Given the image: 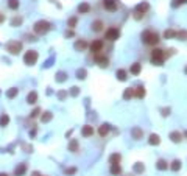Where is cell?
<instances>
[{"instance_id": "obj_1", "label": "cell", "mask_w": 187, "mask_h": 176, "mask_svg": "<svg viewBox=\"0 0 187 176\" xmlns=\"http://www.w3.org/2000/svg\"><path fill=\"white\" fill-rule=\"evenodd\" d=\"M142 40L146 45H156L159 42V34L154 31H143L142 33Z\"/></svg>"}, {"instance_id": "obj_2", "label": "cell", "mask_w": 187, "mask_h": 176, "mask_svg": "<svg viewBox=\"0 0 187 176\" xmlns=\"http://www.w3.org/2000/svg\"><path fill=\"white\" fill-rule=\"evenodd\" d=\"M50 22H47V20H37L36 23H34V26H33V30H34V33L36 34H45L48 30H50Z\"/></svg>"}, {"instance_id": "obj_3", "label": "cell", "mask_w": 187, "mask_h": 176, "mask_svg": "<svg viewBox=\"0 0 187 176\" xmlns=\"http://www.w3.org/2000/svg\"><path fill=\"white\" fill-rule=\"evenodd\" d=\"M151 62L156 64V65H162V62H164V50L154 48L153 53H151Z\"/></svg>"}, {"instance_id": "obj_4", "label": "cell", "mask_w": 187, "mask_h": 176, "mask_svg": "<svg viewBox=\"0 0 187 176\" xmlns=\"http://www.w3.org/2000/svg\"><path fill=\"white\" fill-rule=\"evenodd\" d=\"M36 61H37V51H34V50H28L25 53V56H23V62L26 64V65H34L36 64Z\"/></svg>"}, {"instance_id": "obj_5", "label": "cell", "mask_w": 187, "mask_h": 176, "mask_svg": "<svg viewBox=\"0 0 187 176\" xmlns=\"http://www.w3.org/2000/svg\"><path fill=\"white\" fill-rule=\"evenodd\" d=\"M6 50L11 53V55H17V53L22 50V44L19 42V40H12V42L6 44Z\"/></svg>"}, {"instance_id": "obj_6", "label": "cell", "mask_w": 187, "mask_h": 176, "mask_svg": "<svg viewBox=\"0 0 187 176\" xmlns=\"http://www.w3.org/2000/svg\"><path fill=\"white\" fill-rule=\"evenodd\" d=\"M118 28H115V26H111L109 30H106V33H104V39H108V40H115V39H118Z\"/></svg>"}, {"instance_id": "obj_7", "label": "cell", "mask_w": 187, "mask_h": 176, "mask_svg": "<svg viewBox=\"0 0 187 176\" xmlns=\"http://www.w3.org/2000/svg\"><path fill=\"white\" fill-rule=\"evenodd\" d=\"M103 2V6H104V9H108V11H111V12H114V11H117V2L115 0H101Z\"/></svg>"}, {"instance_id": "obj_8", "label": "cell", "mask_w": 187, "mask_h": 176, "mask_svg": "<svg viewBox=\"0 0 187 176\" xmlns=\"http://www.w3.org/2000/svg\"><path fill=\"white\" fill-rule=\"evenodd\" d=\"M101 50H103V40H94L90 44V51L94 55H98Z\"/></svg>"}, {"instance_id": "obj_9", "label": "cell", "mask_w": 187, "mask_h": 176, "mask_svg": "<svg viewBox=\"0 0 187 176\" xmlns=\"http://www.w3.org/2000/svg\"><path fill=\"white\" fill-rule=\"evenodd\" d=\"M81 134L84 137H90V136H94V126H90V125H84L83 126V129H81Z\"/></svg>"}, {"instance_id": "obj_10", "label": "cell", "mask_w": 187, "mask_h": 176, "mask_svg": "<svg viewBox=\"0 0 187 176\" xmlns=\"http://www.w3.org/2000/svg\"><path fill=\"white\" fill-rule=\"evenodd\" d=\"M95 61L101 65V67H108L109 65V59L106 56H100V55H95Z\"/></svg>"}, {"instance_id": "obj_11", "label": "cell", "mask_w": 187, "mask_h": 176, "mask_svg": "<svg viewBox=\"0 0 187 176\" xmlns=\"http://www.w3.org/2000/svg\"><path fill=\"white\" fill-rule=\"evenodd\" d=\"M148 8H150V5L146 3V2H143V3H139V5L136 6V12H139V14H143V12H146V11H148Z\"/></svg>"}, {"instance_id": "obj_12", "label": "cell", "mask_w": 187, "mask_h": 176, "mask_svg": "<svg viewBox=\"0 0 187 176\" xmlns=\"http://www.w3.org/2000/svg\"><path fill=\"white\" fill-rule=\"evenodd\" d=\"M98 134H100V136L101 137H106V136H108V134H109V125H101L100 128H98Z\"/></svg>"}, {"instance_id": "obj_13", "label": "cell", "mask_w": 187, "mask_h": 176, "mask_svg": "<svg viewBox=\"0 0 187 176\" xmlns=\"http://www.w3.org/2000/svg\"><path fill=\"white\" fill-rule=\"evenodd\" d=\"M89 11H90V5L89 3H81L78 6V12H81V14H87Z\"/></svg>"}, {"instance_id": "obj_14", "label": "cell", "mask_w": 187, "mask_h": 176, "mask_svg": "<svg viewBox=\"0 0 187 176\" xmlns=\"http://www.w3.org/2000/svg\"><path fill=\"white\" fill-rule=\"evenodd\" d=\"M170 137H171V140L175 142V143H178V142H181V140H182V134H181V132H178V131H175V132H171V134H170Z\"/></svg>"}, {"instance_id": "obj_15", "label": "cell", "mask_w": 187, "mask_h": 176, "mask_svg": "<svg viewBox=\"0 0 187 176\" xmlns=\"http://www.w3.org/2000/svg\"><path fill=\"white\" fill-rule=\"evenodd\" d=\"M86 47H87L86 40H76L75 42V50H78V51H83Z\"/></svg>"}, {"instance_id": "obj_16", "label": "cell", "mask_w": 187, "mask_h": 176, "mask_svg": "<svg viewBox=\"0 0 187 176\" xmlns=\"http://www.w3.org/2000/svg\"><path fill=\"white\" fill-rule=\"evenodd\" d=\"M92 30H94V31H101V30H103V22H101V20L92 22Z\"/></svg>"}, {"instance_id": "obj_17", "label": "cell", "mask_w": 187, "mask_h": 176, "mask_svg": "<svg viewBox=\"0 0 187 176\" xmlns=\"http://www.w3.org/2000/svg\"><path fill=\"white\" fill-rule=\"evenodd\" d=\"M115 76H117V79H118V81H126V78H128V76H126V72H125V70H122V69L115 72Z\"/></svg>"}, {"instance_id": "obj_18", "label": "cell", "mask_w": 187, "mask_h": 176, "mask_svg": "<svg viewBox=\"0 0 187 176\" xmlns=\"http://www.w3.org/2000/svg\"><path fill=\"white\" fill-rule=\"evenodd\" d=\"M36 100H37V93H36V92H30L28 97H26V101H28L30 104H34Z\"/></svg>"}, {"instance_id": "obj_19", "label": "cell", "mask_w": 187, "mask_h": 176, "mask_svg": "<svg viewBox=\"0 0 187 176\" xmlns=\"http://www.w3.org/2000/svg\"><path fill=\"white\" fill-rule=\"evenodd\" d=\"M129 70H131L132 75H139V73H140V64H139V62H134V64L131 65Z\"/></svg>"}, {"instance_id": "obj_20", "label": "cell", "mask_w": 187, "mask_h": 176, "mask_svg": "<svg viewBox=\"0 0 187 176\" xmlns=\"http://www.w3.org/2000/svg\"><path fill=\"white\" fill-rule=\"evenodd\" d=\"M148 142H150V145H159V142H161V137H159L157 134H151Z\"/></svg>"}, {"instance_id": "obj_21", "label": "cell", "mask_w": 187, "mask_h": 176, "mask_svg": "<svg viewBox=\"0 0 187 176\" xmlns=\"http://www.w3.org/2000/svg\"><path fill=\"white\" fill-rule=\"evenodd\" d=\"M111 173H112L114 176L120 174V173H122V167H120L118 164H112V167H111Z\"/></svg>"}, {"instance_id": "obj_22", "label": "cell", "mask_w": 187, "mask_h": 176, "mask_svg": "<svg viewBox=\"0 0 187 176\" xmlns=\"http://www.w3.org/2000/svg\"><path fill=\"white\" fill-rule=\"evenodd\" d=\"M120 154L118 153H114V154H111V157H109V162L111 164H120Z\"/></svg>"}, {"instance_id": "obj_23", "label": "cell", "mask_w": 187, "mask_h": 176, "mask_svg": "<svg viewBox=\"0 0 187 176\" xmlns=\"http://www.w3.org/2000/svg\"><path fill=\"white\" fill-rule=\"evenodd\" d=\"M156 167H157L159 170H167V168H168L167 162H165L164 159H159V160H157V164H156Z\"/></svg>"}, {"instance_id": "obj_24", "label": "cell", "mask_w": 187, "mask_h": 176, "mask_svg": "<svg viewBox=\"0 0 187 176\" xmlns=\"http://www.w3.org/2000/svg\"><path fill=\"white\" fill-rule=\"evenodd\" d=\"M25 170H26V165H25V164H20V165L16 168L14 173H16V176H22V174L25 173Z\"/></svg>"}, {"instance_id": "obj_25", "label": "cell", "mask_w": 187, "mask_h": 176, "mask_svg": "<svg viewBox=\"0 0 187 176\" xmlns=\"http://www.w3.org/2000/svg\"><path fill=\"white\" fill-rule=\"evenodd\" d=\"M132 95H134V89H131V87H128L126 90H125V93H123V98L125 100H129Z\"/></svg>"}, {"instance_id": "obj_26", "label": "cell", "mask_w": 187, "mask_h": 176, "mask_svg": "<svg viewBox=\"0 0 187 176\" xmlns=\"http://www.w3.org/2000/svg\"><path fill=\"white\" fill-rule=\"evenodd\" d=\"M9 123V117L6 114H3L2 117H0V126H6Z\"/></svg>"}, {"instance_id": "obj_27", "label": "cell", "mask_w": 187, "mask_h": 176, "mask_svg": "<svg viewBox=\"0 0 187 176\" xmlns=\"http://www.w3.org/2000/svg\"><path fill=\"white\" fill-rule=\"evenodd\" d=\"M136 97H137V98H143V97H145V89H143L142 86H139V87L136 89Z\"/></svg>"}, {"instance_id": "obj_28", "label": "cell", "mask_w": 187, "mask_h": 176, "mask_svg": "<svg viewBox=\"0 0 187 176\" xmlns=\"http://www.w3.org/2000/svg\"><path fill=\"white\" fill-rule=\"evenodd\" d=\"M16 95H17V89H16V87H11V89L6 92V97H8V98H14Z\"/></svg>"}, {"instance_id": "obj_29", "label": "cell", "mask_w": 187, "mask_h": 176, "mask_svg": "<svg viewBox=\"0 0 187 176\" xmlns=\"http://www.w3.org/2000/svg\"><path fill=\"white\" fill-rule=\"evenodd\" d=\"M8 6L11 9H17L19 8V0H8Z\"/></svg>"}, {"instance_id": "obj_30", "label": "cell", "mask_w": 187, "mask_h": 176, "mask_svg": "<svg viewBox=\"0 0 187 176\" xmlns=\"http://www.w3.org/2000/svg\"><path fill=\"white\" fill-rule=\"evenodd\" d=\"M170 167H171V170H173V171H178V170L181 168V162H179V160H173Z\"/></svg>"}, {"instance_id": "obj_31", "label": "cell", "mask_w": 187, "mask_h": 176, "mask_svg": "<svg viewBox=\"0 0 187 176\" xmlns=\"http://www.w3.org/2000/svg\"><path fill=\"white\" fill-rule=\"evenodd\" d=\"M69 148H70V151L76 153V151H78V142H76V140H72V142L69 143Z\"/></svg>"}, {"instance_id": "obj_32", "label": "cell", "mask_w": 187, "mask_h": 176, "mask_svg": "<svg viewBox=\"0 0 187 176\" xmlns=\"http://www.w3.org/2000/svg\"><path fill=\"white\" fill-rule=\"evenodd\" d=\"M131 134L134 136V139H140V136H142V131H140L139 128H134V129L131 131Z\"/></svg>"}, {"instance_id": "obj_33", "label": "cell", "mask_w": 187, "mask_h": 176, "mask_svg": "<svg viewBox=\"0 0 187 176\" xmlns=\"http://www.w3.org/2000/svg\"><path fill=\"white\" fill-rule=\"evenodd\" d=\"M176 36V31H173V30H167L165 33H164V37L165 39H168V37H175Z\"/></svg>"}, {"instance_id": "obj_34", "label": "cell", "mask_w": 187, "mask_h": 176, "mask_svg": "<svg viewBox=\"0 0 187 176\" xmlns=\"http://www.w3.org/2000/svg\"><path fill=\"white\" fill-rule=\"evenodd\" d=\"M41 120H42V121H48V120H51V114H50V112H44V115L41 117Z\"/></svg>"}, {"instance_id": "obj_35", "label": "cell", "mask_w": 187, "mask_h": 176, "mask_svg": "<svg viewBox=\"0 0 187 176\" xmlns=\"http://www.w3.org/2000/svg\"><path fill=\"white\" fill-rule=\"evenodd\" d=\"M187 2V0H173V6H179V5H182V3H185Z\"/></svg>"}, {"instance_id": "obj_36", "label": "cell", "mask_w": 187, "mask_h": 176, "mask_svg": "<svg viewBox=\"0 0 187 176\" xmlns=\"http://www.w3.org/2000/svg\"><path fill=\"white\" fill-rule=\"evenodd\" d=\"M67 25L70 26V28H73V26L76 25V17H72V19H70V20L67 22Z\"/></svg>"}, {"instance_id": "obj_37", "label": "cell", "mask_w": 187, "mask_h": 176, "mask_svg": "<svg viewBox=\"0 0 187 176\" xmlns=\"http://www.w3.org/2000/svg\"><path fill=\"white\" fill-rule=\"evenodd\" d=\"M78 78L79 79H84L86 78V72L84 70H78Z\"/></svg>"}, {"instance_id": "obj_38", "label": "cell", "mask_w": 187, "mask_h": 176, "mask_svg": "<svg viewBox=\"0 0 187 176\" xmlns=\"http://www.w3.org/2000/svg\"><path fill=\"white\" fill-rule=\"evenodd\" d=\"M17 23H22V19H20V17H19V19H17V17H16V19H14V20H12V23H11V25H12V26H16V25H17Z\"/></svg>"}, {"instance_id": "obj_39", "label": "cell", "mask_w": 187, "mask_h": 176, "mask_svg": "<svg viewBox=\"0 0 187 176\" xmlns=\"http://www.w3.org/2000/svg\"><path fill=\"white\" fill-rule=\"evenodd\" d=\"M75 171H76L75 168H70V170H65V173H67V174H73Z\"/></svg>"}, {"instance_id": "obj_40", "label": "cell", "mask_w": 187, "mask_h": 176, "mask_svg": "<svg viewBox=\"0 0 187 176\" xmlns=\"http://www.w3.org/2000/svg\"><path fill=\"white\" fill-rule=\"evenodd\" d=\"M37 114H39V109H34V111H33V114H31V117H36Z\"/></svg>"}, {"instance_id": "obj_41", "label": "cell", "mask_w": 187, "mask_h": 176, "mask_svg": "<svg viewBox=\"0 0 187 176\" xmlns=\"http://www.w3.org/2000/svg\"><path fill=\"white\" fill-rule=\"evenodd\" d=\"M162 112H164L162 115H168L170 114V109H162Z\"/></svg>"}, {"instance_id": "obj_42", "label": "cell", "mask_w": 187, "mask_h": 176, "mask_svg": "<svg viewBox=\"0 0 187 176\" xmlns=\"http://www.w3.org/2000/svg\"><path fill=\"white\" fill-rule=\"evenodd\" d=\"M3 19H5V16L2 14V12H0V23H2V22H3Z\"/></svg>"}, {"instance_id": "obj_43", "label": "cell", "mask_w": 187, "mask_h": 176, "mask_svg": "<svg viewBox=\"0 0 187 176\" xmlns=\"http://www.w3.org/2000/svg\"><path fill=\"white\" fill-rule=\"evenodd\" d=\"M65 36H73V31H65Z\"/></svg>"}, {"instance_id": "obj_44", "label": "cell", "mask_w": 187, "mask_h": 176, "mask_svg": "<svg viewBox=\"0 0 187 176\" xmlns=\"http://www.w3.org/2000/svg\"><path fill=\"white\" fill-rule=\"evenodd\" d=\"M31 176H41V174H39V173H37V171H34V173H33V174H31Z\"/></svg>"}, {"instance_id": "obj_45", "label": "cell", "mask_w": 187, "mask_h": 176, "mask_svg": "<svg viewBox=\"0 0 187 176\" xmlns=\"http://www.w3.org/2000/svg\"><path fill=\"white\" fill-rule=\"evenodd\" d=\"M0 176H8L6 173H0Z\"/></svg>"}, {"instance_id": "obj_46", "label": "cell", "mask_w": 187, "mask_h": 176, "mask_svg": "<svg viewBox=\"0 0 187 176\" xmlns=\"http://www.w3.org/2000/svg\"><path fill=\"white\" fill-rule=\"evenodd\" d=\"M185 73H187V67H185Z\"/></svg>"}]
</instances>
